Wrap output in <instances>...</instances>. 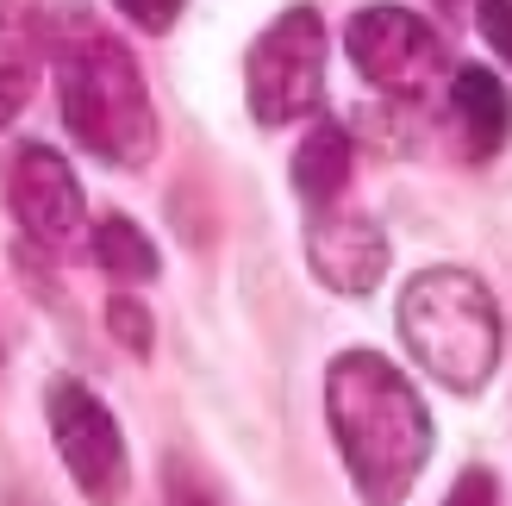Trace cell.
Returning <instances> with one entry per match:
<instances>
[{
    "instance_id": "5",
    "label": "cell",
    "mask_w": 512,
    "mask_h": 506,
    "mask_svg": "<svg viewBox=\"0 0 512 506\" xmlns=\"http://www.w3.org/2000/svg\"><path fill=\"white\" fill-rule=\"evenodd\" d=\"M344 50L363 82H375L381 94H400V100H419L438 88V75L450 69V44L431 32L419 13L406 7H356L344 25Z\"/></svg>"
},
{
    "instance_id": "1",
    "label": "cell",
    "mask_w": 512,
    "mask_h": 506,
    "mask_svg": "<svg viewBox=\"0 0 512 506\" xmlns=\"http://www.w3.org/2000/svg\"><path fill=\"white\" fill-rule=\"evenodd\" d=\"M325 419L338 438L356 494L369 506H400L431 463V413L419 388L381 357V350H344L325 369Z\"/></svg>"
},
{
    "instance_id": "16",
    "label": "cell",
    "mask_w": 512,
    "mask_h": 506,
    "mask_svg": "<svg viewBox=\"0 0 512 506\" xmlns=\"http://www.w3.org/2000/svg\"><path fill=\"white\" fill-rule=\"evenodd\" d=\"M444 506H500L494 469H463V475H456V488L444 494Z\"/></svg>"
},
{
    "instance_id": "6",
    "label": "cell",
    "mask_w": 512,
    "mask_h": 506,
    "mask_svg": "<svg viewBox=\"0 0 512 506\" xmlns=\"http://www.w3.org/2000/svg\"><path fill=\"white\" fill-rule=\"evenodd\" d=\"M44 419H50V444H57V457L69 469V482L82 488L94 506H119L125 500V438L113 413L100 407V394L88 382H50L44 394Z\"/></svg>"
},
{
    "instance_id": "17",
    "label": "cell",
    "mask_w": 512,
    "mask_h": 506,
    "mask_svg": "<svg viewBox=\"0 0 512 506\" xmlns=\"http://www.w3.org/2000/svg\"><path fill=\"white\" fill-rule=\"evenodd\" d=\"M163 506H225L213 488H194V482H182L175 475V463H169V494H163Z\"/></svg>"
},
{
    "instance_id": "2",
    "label": "cell",
    "mask_w": 512,
    "mask_h": 506,
    "mask_svg": "<svg viewBox=\"0 0 512 506\" xmlns=\"http://www.w3.org/2000/svg\"><path fill=\"white\" fill-rule=\"evenodd\" d=\"M50 69H57L63 94V125L75 144L100 163L138 169L157 150V107H150L144 69L100 19L69 13L50 32Z\"/></svg>"
},
{
    "instance_id": "4",
    "label": "cell",
    "mask_w": 512,
    "mask_h": 506,
    "mask_svg": "<svg viewBox=\"0 0 512 506\" xmlns=\"http://www.w3.org/2000/svg\"><path fill=\"white\" fill-rule=\"evenodd\" d=\"M244 94L256 125L313 119L325 100V19L313 7H288L244 57Z\"/></svg>"
},
{
    "instance_id": "12",
    "label": "cell",
    "mask_w": 512,
    "mask_h": 506,
    "mask_svg": "<svg viewBox=\"0 0 512 506\" xmlns=\"http://www.w3.org/2000/svg\"><path fill=\"white\" fill-rule=\"evenodd\" d=\"M88 250H94L100 275H113L119 288H144V282H157V269H163L157 244H150L144 225L125 219V213H107V219H100L94 238H88Z\"/></svg>"
},
{
    "instance_id": "8",
    "label": "cell",
    "mask_w": 512,
    "mask_h": 506,
    "mask_svg": "<svg viewBox=\"0 0 512 506\" xmlns=\"http://www.w3.org/2000/svg\"><path fill=\"white\" fill-rule=\"evenodd\" d=\"M306 263L313 275L344 294V300H363L381 288V275H388V238H381V225L363 219V213H319L306 225Z\"/></svg>"
},
{
    "instance_id": "14",
    "label": "cell",
    "mask_w": 512,
    "mask_h": 506,
    "mask_svg": "<svg viewBox=\"0 0 512 506\" xmlns=\"http://www.w3.org/2000/svg\"><path fill=\"white\" fill-rule=\"evenodd\" d=\"M113 7H119L125 19H132L138 32H169V25L182 19V7H188V0H113Z\"/></svg>"
},
{
    "instance_id": "9",
    "label": "cell",
    "mask_w": 512,
    "mask_h": 506,
    "mask_svg": "<svg viewBox=\"0 0 512 506\" xmlns=\"http://www.w3.org/2000/svg\"><path fill=\"white\" fill-rule=\"evenodd\" d=\"M450 113H456V125H463L469 157H481V163H488L506 144V132H512V94L500 88V75L481 69V63H463L450 75Z\"/></svg>"
},
{
    "instance_id": "3",
    "label": "cell",
    "mask_w": 512,
    "mask_h": 506,
    "mask_svg": "<svg viewBox=\"0 0 512 506\" xmlns=\"http://www.w3.org/2000/svg\"><path fill=\"white\" fill-rule=\"evenodd\" d=\"M400 344L413 363L450 394L488 388L500 363V307L481 275L469 269H425L400 294Z\"/></svg>"
},
{
    "instance_id": "11",
    "label": "cell",
    "mask_w": 512,
    "mask_h": 506,
    "mask_svg": "<svg viewBox=\"0 0 512 506\" xmlns=\"http://www.w3.org/2000/svg\"><path fill=\"white\" fill-rule=\"evenodd\" d=\"M38 63H44V38L32 19H19L13 7H0V132L19 119V107L38 88Z\"/></svg>"
},
{
    "instance_id": "10",
    "label": "cell",
    "mask_w": 512,
    "mask_h": 506,
    "mask_svg": "<svg viewBox=\"0 0 512 506\" xmlns=\"http://www.w3.org/2000/svg\"><path fill=\"white\" fill-rule=\"evenodd\" d=\"M288 175H294V194L306 200V207H331V200L344 194V182H350V138H344V125L319 119L313 132L300 138Z\"/></svg>"
},
{
    "instance_id": "7",
    "label": "cell",
    "mask_w": 512,
    "mask_h": 506,
    "mask_svg": "<svg viewBox=\"0 0 512 506\" xmlns=\"http://www.w3.org/2000/svg\"><path fill=\"white\" fill-rule=\"evenodd\" d=\"M7 207H13V225L44 257H63V250L82 238V182H75V169L50 144H19L13 150Z\"/></svg>"
},
{
    "instance_id": "19",
    "label": "cell",
    "mask_w": 512,
    "mask_h": 506,
    "mask_svg": "<svg viewBox=\"0 0 512 506\" xmlns=\"http://www.w3.org/2000/svg\"><path fill=\"white\" fill-rule=\"evenodd\" d=\"M0 357H7V350H0Z\"/></svg>"
},
{
    "instance_id": "13",
    "label": "cell",
    "mask_w": 512,
    "mask_h": 506,
    "mask_svg": "<svg viewBox=\"0 0 512 506\" xmlns=\"http://www.w3.org/2000/svg\"><path fill=\"white\" fill-rule=\"evenodd\" d=\"M107 332L119 338V344H132V357H150V313H144V300L132 294V288H119L113 300H107Z\"/></svg>"
},
{
    "instance_id": "18",
    "label": "cell",
    "mask_w": 512,
    "mask_h": 506,
    "mask_svg": "<svg viewBox=\"0 0 512 506\" xmlns=\"http://www.w3.org/2000/svg\"><path fill=\"white\" fill-rule=\"evenodd\" d=\"M438 13H463V0H438Z\"/></svg>"
},
{
    "instance_id": "15",
    "label": "cell",
    "mask_w": 512,
    "mask_h": 506,
    "mask_svg": "<svg viewBox=\"0 0 512 506\" xmlns=\"http://www.w3.org/2000/svg\"><path fill=\"white\" fill-rule=\"evenodd\" d=\"M475 19H481V38L500 50V63H512V0H475Z\"/></svg>"
}]
</instances>
